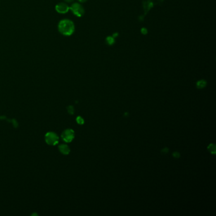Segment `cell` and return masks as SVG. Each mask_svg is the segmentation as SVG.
<instances>
[{
  "mask_svg": "<svg viewBox=\"0 0 216 216\" xmlns=\"http://www.w3.org/2000/svg\"><path fill=\"white\" fill-rule=\"evenodd\" d=\"M70 9L75 16L77 17H82L84 13V9L81 5L79 3H74L72 4V6L70 7Z\"/></svg>",
  "mask_w": 216,
  "mask_h": 216,
  "instance_id": "cell-2",
  "label": "cell"
},
{
  "mask_svg": "<svg viewBox=\"0 0 216 216\" xmlns=\"http://www.w3.org/2000/svg\"><path fill=\"white\" fill-rule=\"evenodd\" d=\"M76 120H77V122H78L79 124H81V125H82V124H83L84 122V119H83V118H82L81 117H77Z\"/></svg>",
  "mask_w": 216,
  "mask_h": 216,
  "instance_id": "cell-10",
  "label": "cell"
},
{
  "mask_svg": "<svg viewBox=\"0 0 216 216\" xmlns=\"http://www.w3.org/2000/svg\"><path fill=\"white\" fill-rule=\"evenodd\" d=\"M168 152H169V149H168L167 148H163V149H162V150H161V152H162V153H163V154H166V153H168Z\"/></svg>",
  "mask_w": 216,
  "mask_h": 216,
  "instance_id": "cell-13",
  "label": "cell"
},
{
  "mask_svg": "<svg viewBox=\"0 0 216 216\" xmlns=\"http://www.w3.org/2000/svg\"><path fill=\"white\" fill-rule=\"evenodd\" d=\"M46 142L50 145H55L58 142V137L54 132H49L46 135Z\"/></svg>",
  "mask_w": 216,
  "mask_h": 216,
  "instance_id": "cell-3",
  "label": "cell"
},
{
  "mask_svg": "<svg viewBox=\"0 0 216 216\" xmlns=\"http://www.w3.org/2000/svg\"><path fill=\"white\" fill-rule=\"evenodd\" d=\"M61 137L67 143L71 142L74 138V132L72 129H67L64 131Z\"/></svg>",
  "mask_w": 216,
  "mask_h": 216,
  "instance_id": "cell-4",
  "label": "cell"
},
{
  "mask_svg": "<svg viewBox=\"0 0 216 216\" xmlns=\"http://www.w3.org/2000/svg\"><path fill=\"white\" fill-rule=\"evenodd\" d=\"M65 1L67 2H72V1H74V0H65Z\"/></svg>",
  "mask_w": 216,
  "mask_h": 216,
  "instance_id": "cell-15",
  "label": "cell"
},
{
  "mask_svg": "<svg viewBox=\"0 0 216 216\" xmlns=\"http://www.w3.org/2000/svg\"><path fill=\"white\" fill-rule=\"evenodd\" d=\"M107 43H108V44L112 45V44H114V39L112 37H108L107 38Z\"/></svg>",
  "mask_w": 216,
  "mask_h": 216,
  "instance_id": "cell-9",
  "label": "cell"
},
{
  "mask_svg": "<svg viewBox=\"0 0 216 216\" xmlns=\"http://www.w3.org/2000/svg\"><path fill=\"white\" fill-rule=\"evenodd\" d=\"M58 28L59 32L66 36L72 35L75 30L74 24L72 21L68 19L61 20L58 24Z\"/></svg>",
  "mask_w": 216,
  "mask_h": 216,
  "instance_id": "cell-1",
  "label": "cell"
},
{
  "mask_svg": "<svg viewBox=\"0 0 216 216\" xmlns=\"http://www.w3.org/2000/svg\"><path fill=\"white\" fill-rule=\"evenodd\" d=\"M59 150L63 154H65V155H67L70 152V148L66 145H61L59 146Z\"/></svg>",
  "mask_w": 216,
  "mask_h": 216,
  "instance_id": "cell-6",
  "label": "cell"
},
{
  "mask_svg": "<svg viewBox=\"0 0 216 216\" xmlns=\"http://www.w3.org/2000/svg\"><path fill=\"white\" fill-rule=\"evenodd\" d=\"M78 1H79L81 3H84V2H86L87 0H78Z\"/></svg>",
  "mask_w": 216,
  "mask_h": 216,
  "instance_id": "cell-14",
  "label": "cell"
},
{
  "mask_svg": "<svg viewBox=\"0 0 216 216\" xmlns=\"http://www.w3.org/2000/svg\"><path fill=\"white\" fill-rule=\"evenodd\" d=\"M172 155L175 158H179L180 157V153L179 152H175L173 153Z\"/></svg>",
  "mask_w": 216,
  "mask_h": 216,
  "instance_id": "cell-12",
  "label": "cell"
},
{
  "mask_svg": "<svg viewBox=\"0 0 216 216\" xmlns=\"http://www.w3.org/2000/svg\"><path fill=\"white\" fill-rule=\"evenodd\" d=\"M68 111H69V114H73L74 112V110L73 107L70 106V107L68 108Z\"/></svg>",
  "mask_w": 216,
  "mask_h": 216,
  "instance_id": "cell-11",
  "label": "cell"
},
{
  "mask_svg": "<svg viewBox=\"0 0 216 216\" xmlns=\"http://www.w3.org/2000/svg\"><path fill=\"white\" fill-rule=\"evenodd\" d=\"M207 85V82L204 80H200L197 83V86L198 89H202Z\"/></svg>",
  "mask_w": 216,
  "mask_h": 216,
  "instance_id": "cell-7",
  "label": "cell"
},
{
  "mask_svg": "<svg viewBox=\"0 0 216 216\" xmlns=\"http://www.w3.org/2000/svg\"><path fill=\"white\" fill-rule=\"evenodd\" d=\"M208 150L212 154H215L216 153V148H215V144H210L209 145V146L207 147Z\"/></svg>",
  "mask_w": 216,
  "mask_h": 216,
  "instance_id": "cell-8",
  "label": "cell"
},
{
  "mask_svg": "<svg viewBox=\"0 0 216 216\" xmlns=\"http://www.w3.org/2000/svg\"><path fill=\"white\" fill-rule=\"evenodd\" d=\"M56 11L60 13H66L69 12L70 7L65 3H60L55 6Z\"/></svg>",
  "mask_w": 216,
  "mask_h": 216,
  "instance_id": "cell-5",
  "label": "cell"
}]
</instances>
